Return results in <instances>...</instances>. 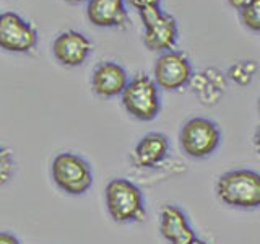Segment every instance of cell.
Returning <instances> with one entry per match:
<instances>
[{"label":"cell","mask_w":260,"mask_h":244,"mask_svg":"<svg viewBox=\"0 0 260 244\" xmlns=\"http://www.w3.org/2000/svg\"><path fill=\"white\" fill-rule=\"evenodd\" d=\"M143 23V44L153 52L173 51L179 39L177 21L173 15L161 10L159 7H150L138 12Z\"/></svg>","instance_id":"obj_5"},{"label":"cell","mask_w":260,"mask_h":244,"mask_svg":"<svg viewBox=\"0 0 260 244\" xmlns=\"http://www.w3.org/2000/svg\"><path fill=\"white\" fill-rule=\"evenodd\" d=\"M0 244H20L18 238L8 231H0Z\"/></svg>","instance_id":"obj_19"},{"label":"cell","mask_w":260,"mask_h":244,"mask_svg":"<svg viewBox=\"0 0 260 244\" xmlns=\"http://www.w3.org/2000/svg\"><path fill=\"white\" fill-rule=\"evenodd\" d=\"M120 98L125 111L138 120H153L161 111L159 86L154 78L146 73H138L132 80H128Z\"/></svg>","instance_id":"obj_3"},{"label":"cell","mask_w":260,"mask_h":244,"mask_svg":"<svg viewBox=\"0 0 260 244\" xmlns=\"http://www.w3.org/2000/svg\"><path fill=\"white\" fill-rule=\"evenodd\" d=\"M38 44V31L18 13L5 12L0 15V49L7 52L24 54Z\"/></svg>","instance_id":"obj_8"},{"label":"cell","mask_w":260,"mask_h":244,"mask_svg":"<svg viewBox=\"0 0 260 244\" xmlns=\"http://www.w3.org/2000/svg\"><path fill=\"white\" fill-rule=\"evenodd\" d=\"M250 2H254V0H228V4L233 8H236V10H242V8L247 7Z\"/></svg>","instance_id":"obj_20"},{"label":"cell","mask_w":260,"mask_h":244,"mask_svg":"<svg viewBox=\"0 0 260 244\" xmlns=\"http://www.w3.org/2000/svg\"><path fill=\"white\" fill-rule=\"evenodd\" d=\"M67 2H70V4H83V2H89V0H67Z\"/></svg>","instance_id":"obj_23"},{"label":"cell","mask_w":260,"mask_h":244,"mask_svg":"<svg viewBox=\"0 0 260 244\" xmlns=\"http://www.w3.org/2000/svg\"><path fill=\"white\" fill-rule=\"evenodd\" d=\"M190 244H208L207 241H203V239H200V238H195Z\"/></svg>","instance_id":"obj_22"},{"label":"cell","mask_w":260,"mask_h":244,"mask_svg":"<svg viewBox=\"0 0 260 244\" xmlns=\"http://www.w3.org/2000/svg\"><path fill=\"white\" fill-rule=\"evenodd\" d=\"M216 195L234 208L260 207V174L252 169H234L219 176Z\"/></svg>","instance_id":"obj_2"},{"label":"cell","mask_w":260,"mask_h":244,"mask_svg":"<svg viewBox=\"0 0 260 244\" xmlns=\"http://www.w3.org/2000/svg\"><path fill=\"white\" fill-rule=\"evenodd\" d=\"M192 88L203 103L211 104L219 100L226 88V78L218 69H207L192 77Z\"/></svg>","instance_id":"obj_14"},{"label":"cell","mask_w":260,"mask_h":244,"mask_svg":"<svg viewBox=\"0 0 260 244\" xmlns=\"http://www.w3.org/2000/svg\"><path fill=\"white\" fill-rule=\"evenodd\" d=\"M255 72H257V64L254 60H241L231 65V69L228 70V75L238 85L246 86L254 78Z\"/></svg>","instance_id":"obj_15"},{"label":"cell","mask_w":260,"mask_h":244,"mask_svg":"<svg viewBox=\"0 0 260 244\" xmlns=\"http://www.w3.org/2000/svg\"><path fill=\"white\" fill-rule=\"evenodd\" d=\"M159 233L171 244H190L195 236L193 228L182 208L177 205H166L161 210Z\"/></svg>","instance_id":"obj_12"},{"label":"cell","mask_w":260,"mask_h":244,"mask_svg":"<svg viewBox=\"0 0 260 244\" xmlns=\"http://www.w3.org/2000/svg\"><path fill=\"white\" fill-rule=\"evenodd\" d=\"M255 148H257V151L260 155V127H258L257 134H255Z\"/></svg>","instance_id":"obj_21"},{"label":"cell","mask_w":260,"mask_h":244,"mask_svg":"<svg viewBox=\"0 0 260 244\" xmlns=\"http://www.w3.org/2000/svg\"><path fill=\"white\" fill-rule=\"evenodd\" d=\"M169 151L168 137L159 132L146 134L140 138L134 150V163L137 168H156L166 160Z\"/></svg>","instance_id":"obj_13"},{"label":"cell","mask_w":260,"mask_h":244,"mask_svg":"<svg viewBox=\"0 0 260 244\" xmlns=\"http://www.w3.org/2000/svg\"><path fill=\"white\" fill-rule=\"evenodd\" d=\"M179 140L187 157L195 160L207 158L219 146L221 130L216 122L207 117H192L184 124Z\"/></svg>","instance_id":"obj_6"},{"label":"cell","mask_w":260,"mask_h":244,"mask_svg":"<svg viewBox=\"0 0 260 244\" xmlns=\"http://www.w3.org/2000/svg\"><path fill=\"white\" fill-rule=\"evenodd\" d=\"M106 207L116 223H142L146 218L142 191L125 177H116L108 182Z\"/></svg>","instance_id":"obj_1"},{"label":"cell","mask_w":260,"mask_h":244,"mask_svg":"<svg viewBox=\"0 0 260 244\" xmlns=\"http://www.w3.org/2000/svg\"><path fill=\"white\" fill-rule=\"evenodd\" d=\"M93 51V43L80 31H63L54 39L52 54L55 60L65 67L83 65Z\"/></svg>","instance_id":"obj_9"},{"label":"cell","mask_w":260,"mask_h":244,"mask_svg":"<svg viewBox=\"0 0 260 244\" xmlns=\"http://www.w3.org/2000/svg\"><path fill=\"white\" fill-rule=\"evenodd\" d=\"M125 0H89L86 16L98 28H122L128 26V13Z\"/></svg>","instance_id":"obj_11"},{"label":"cell","mask_w":260,"mask_h":244,"mask_svg":"<svg viewBox=\"0 0 260 244\" xmlns=\"http://www.w3.org/2000/svg\"><path fill=\"white\" fill-rule=\"evenodd\" d=\"M127 83H128V77L125 69L112 60L101 62L94 69L91 77L93 92L100 98H104V100L122 95Z\"/></svg>","instance_id":"obj_10"},{"label":"cell","mask_w":260,"mask_h":244,"mask_svg":"<svg viewBox=\"0 0 260 244\" xmlns=\"http://www.w3.org/2000/svg\"><path fill=\"white\" fill-rule=\"evenodd\" d=\"M258 114H260V98H258Z\"/></svg>","instance_id":"obj_24"},{"label":"cell","mask_w":260,"mask_h":244,"mask_svg":"<svg viewBox=\"0 0 260 244\" xmlns=\"http://www.w3.org/2000/svg\"><path fill=\"white\" fill-rule=\"evenodd\" d=\"M15 174V158L10 148L0 146V186H5Z\"/></svg>","instance_id":"obj_17"},{"label":"cell","mask_w":260,"mask_h":244,"mask_svg":"<svg viewBox=\"0 0 260 244\" xmlns=\"http://www.w3.org/2000/svg\"><path fill=\"white\" fill-rule=\"evenodd\" d=\"M193 70L192 64L184 52L181 51H168L159 54L154 62L153 78L161 89L166 92H177L187 86L192 81Z\"/></svg>","instance_id":"obj_7"},{"label":"cell","mask_w":260,"mask_h":244,"mask_svg":"<svg viewBox=\"0 0 260 244\" xmlns=\"http://www.w3.org/2000/svg\"><path fill=\"white\" fill-rule=\"evenodd\" d=\"M239 18L247 29L260 33V0H254L239 10Z\"/></svg>","instance_id":"obj_16"},{"label":"cell","mask_w":260,"mask_h":244,"mask_svg":"<svg viewBox=\"0 0 260 244\" xmlns=\"http://www.w3.org/2000/svg\"><path fill=\"white\" fill-rule=\"evenodd\" d=\"M125 4L135 8V10L142 12L145 8H150V7H159L161 0H125Z\"/></svg>","instance_id":"obj_18"},{"label":"cell","mask_w":260,"mask_h":244,"mask_svg":"<svg viewBox=\"0 0 260 244\" xmlns=\"http://www.w3.org/2000/svg\"><path fill=\"white\" fill-rule=\"evenodd\" d=\"M51 174L55 186L69 195H83L93 184V171L77 153L63 151L52 160Z\"/></svg>","instance_id":"obj_4"}]
</instances>
